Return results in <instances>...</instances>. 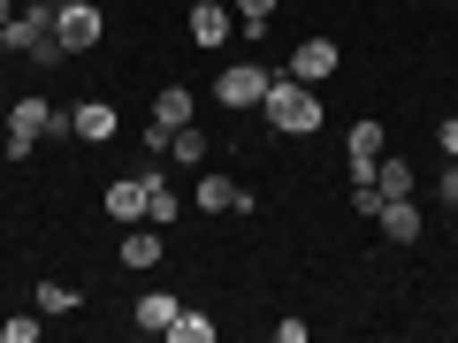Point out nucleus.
I'll use <instances>...</instances> for the list:
<instances>
[{
    "label": "nucleus",
    "instance_id": "1",
    "mask_svg": "<svg viewBox=\"0 0 458 343\" xmlns=\"http://www.w3.org/2000/svg\"><path fill=\"white\" fill-rule=\"evenodd\" d=\"M260 114H267V130H276V138H313V130H321V84L276 77L267 99H260Z\"/></svg>",
    "mask_w": 458,
    "mask_h": 343
},
{
    "label": "nucleus",
    "instance_id": "2",
    "mask_svg": "<svg viewBox=\"0 0 458 343\" xmlns=\"http://www.w3.org/2000/svg\"><path fill=\"white\" fill-rule=\"evenodd\" d=\"M0 38H8V62H38V69L69 62V54H62V38H54V8H47V0H31V8H16Z\"/></svg>",
    "mask_w": 458,
    "mask_h": 343
},
{
    "label": "nucleus",
    "instance_id": "3",
    "mask_svg": "<svg viewBox=\"0 0 458 343\" xmlns=\"http://www.w3.org/2000/svg\"><path fill=\"white\" fill-rule=\"evenodd\" d=\"M0 130H8V161H31L38 153V138H54V130H69V114H54V99H16V107L0 114Z\"/></svg>",
    "mask_w": 458,
    "mask_h": 343
},
{
    "label": "nucleus",
    "instance_id": "4",
    "mask_svg": "<svg viewBox=\"0 0 458 343\" xmlns=\"http://www.w3.org/2000/svg\"><path fill=\"white\" fill-rule=\"evenodd\" d=\"M54 38H62V54H92L99 38H107V8H92V0L54 8Z\"/></svg>",
    "mask_w": 458,
    "mask_h": 343
},
{
    "label": "nucleus",
    "instance_id": "5",
    "mask_svg": "<svg viewBox=\"0 0 458 343\" xmlns=\"http://www.w3.org/2000/svg\"><path fill=\"white\" fill-rule=\"evenodd\" d=\"M267 84H276V69H260V62H229L222 77H214V99H222L229 114H245V107H260V99H267Z\"/></svg>",
    "mask_w": 458,
    "mask_h": 343
},
{
    "label": "nucleus",
    "instance_id": "6",
    "mask_svg": "<svg viewBox=\"0 0 458 343\" xmlns=\"http://www.w3.org/2000/svg\"><path fill=\"white\" fill-rule=\"evenodd\" d=\"M336 69H344V46H336V38H298L283 77H298V84H328Z\"/></svg>",
    "mask_w": 458,
    "mask_h": 343
},
{
    "label": "nucleus",
    "instance_id": "7",
    "mask_svg": "<svg viewBox=\"0 0 458 343\" xmlns=\"http://www.w3.org/2000/svg\"><path fill=\"white\" fill-rule=\"evenodd\" d=\"M114 130H123L114 99H77V107H69V138H77V146H107Z\"/></svg>",
    "mask_w": 458,
    "mask_h": 343
},
{
    "label": "nucleus",
    "instance_id": "8",
    "mask_svg": "<svg viewBox=\"0 0 458 343\" xmlns=\"http://www.w3.org/2000/svg\"><path fill=\"white\" fill-rule=\"evenodd\" d=\"M161 252H168V229L131 222V229H123V245H114V260L131 267V275H146V267H161Z\"/></svg>",
    "mask_w": 458,
    "mask_h": 343
},
{
    "label": "nucleus",
    "instance_id": "9",
    "mask_svg": "<svg viewBox=\"0 0 458 343\" xmlns=\"http://www.w3.org/2000/svg\"><path fill=\"white\" fill-rule=\"evenodd\" d=\"M191 206L199 213H252V191H245V183H229V176H199Z\"/></svg>",
    "mask_w": 458,
    "mask_h": 343
},
{
    "label": "nucleus",
    "instance_id": "10",
    "mask_svg": "<svg viewBox=\"0 0 458 343\" xmlns=\"http://www.w3.org/2000/svg\"><path fill=\"white\" fill-rule=\"evenodd\" d=\"M107 222H146V176H114L107 183Z\"/></svg>",
    "mask_w": 458,
    "mask_h": 343
},
{
    "label": "nucleus",
    "instance_id": "11",
    "mask_svg": "<svg viewBox=\"0 0 458 343\" xmlns=\"http://www.w3.org/2000/svg\"><path fill=\"white\" fill-rule=\"evenodd\" d=\"M382 237H390V245H420V237H428V213L412 206V198H390V206H382Z\"/></svg>",
    "mask_w": 458,
    "mask_h": 343
},
{
    "label": "nucleus",
    "instance_id": "12",
    "mask_svg": "<svg viewBox=\"0 0 458 343\" xmlns=\"http://www.w3.org/2000/svg\"><path fill=\"white\" fill-rule=\"evenodd\" d=\"M229 0H214V8H191V46H207V54H222L229 46Z\"/></svg>",
    "mask_w": 458,
    "mask_h": 343
},
{
    "label": "nucleus",
    "instance_id": "13",
    "mask_svg": "<svg viewBox=\"0 0 458 343\" xmlns=\"http://www.w3.org/2000/svg\"><path fill=\"white\" fill-rule=\"evenodd\" d=\"M153 122H161V130H183V122H199V99L183 92V84H161V92H153Z\"/></svg>",
    "mask_w": 458,
    "mask_h": 343
},
{
    "label": "nucleus",
    "instance_id": "14",
    "mask_svg": "<svg viewBox=\"0 0 458 343\" xmlns=\"http://www.w3.org/2000/svg\"><path fill=\"white\" fill-rule=\"evenodd\" d=\"M176 297H168V290H146V297H138V305H131V321L138 328H146V336H168V328H176Z\"/></svg>",
    "mask_w": 458,
    "mask_h": 343
},
{
    "label": "nucleus",
    "instance_id": "15",
    "mask_svg": "<svg viewBox=\"0 0 458 343\" xmlns=\"http://www.w3.org/2000/svg\"><path fill=\"white\" fill-rule=\"evenodd\" d=\"M276 8H283V0H229V16H237V31H245V38H267Z\"/></svg>",
    "mask_w": 458,
    "mask_h": 343
},
{
    "label": "nucleus",
    "instance_id": "16",
    "mask_svg": "<svg viewBox=\"0 0 458 343\" xmlns=\"http://www.w3.org/2000/svg\"><path fill=\"white\" fill-rule=\"evenodd\" d=\"M168 161H183V168H207V130H199V122L168 130Z\"/></svg>",
    "mask_w": 458,
    "mask_h": 343
},
{
    "label": "nucleus",
    "instance_id": "17",
    "mask_svg": "<svg viewBox=\"0 0 458 343\" xmlns=\"http://www.w3.org/2000/svg\"><path fill=\"white\" fill-rule=\"evenodd\" d=\"M375 191L382 198H412V161H390V153H382L375 161Z\"/></svg>",
    "mask_w": 458,
    "mask_h": 343
},
{
    "label": "nucleus",
    "instance_id": "18",
    "mask_svg": "<svg viewBox=\"0 0 458 343\" xmlns=\"http://www.w3.org/2000/svg\"><path fill=\"white\" fill-rule=\"evenodd\" d=\"M214 336H222V328H214L199 305H183V313H176V328H168V343H214Z\"/></svg>",
    "mask_w": 458,
    "mask_h": 343
},
{
    "label": "nucleus",
    "instance_id": "19",
    "mask_svg": "<svg viewBox=\"0 0 458 343\" xmlns=\"http://www.w3.org/2000/svg\"><path fill=\"white\" fill-rule=\"evenodd\" d=\"M77 305H84L77 282H38V313H77Z\"/></svg>",
    "mask_w": 458,
    "mask_h": 343
},
{
    "label": "nucleus",
    "instance_id": "20",
    "mask_svg": "<svg viewBox=\"0 0 458 343\" xmlns=\"http://www.w3.org/2000/svg\"><path fill=\"white\" fill-rule=\"evenodd\" d=\"M382 206H390V198H382L375 183H352V213H360V222H382Z\"/></svg>",
    "mask_w": 458,
    "mask_h": 343
},
{
    "label": "nucleus",
    "instance_id": "21",
    "mask_svg": "<svg viewBox=\"0 0 458 343\" xmlns=\"http://www.w3.org/2000/svg\"><path fill=\"white\" fill-rule=\"evenodd\" d=\"M0 336H8V343H38V313H16V321H0Z\"/></svg>",
    "mask_w": 458,
    "mask_h": 343
},
{
    "label": "nucleus",
    "instance_id": "22",
    "mask_svg": "<svg viewBox=\"0 0 458 343\" xmlns=\"http://www.w3.org/2000/svg\"><path fill=\"white\" fill-rule=\"evenodd\" d=\"M436 146H443V161H458V114H443V122H436Z\"/></svg>",
    "mask_w": 458,
    "mask_h": 343
},
{
    "label": "nucleus",
    "instance_id": "23",
    "mask_svg": "<svg viewBox=\"0 0 458 343\" xmlns=\"http://www.w3.org/2000/svg\"><path fill=\"white\" fill-rule=\"evenodd\" d=\"M8 16H16V0H0V31H8Z\"/></svg>",
    "mask_w": 458,
    "mask_h": 343
},
{
    "label": "nucleus",
    "instance_id": "24",
    "mask_svg": "<svg viewBox=\"0 0 458 343\" xmlns=\"http://www.w3.org/2000/svg\"><path fill=\"white\" fill-rule=\"evenodd\" d=\"M191 8H214V0H191Z\"/></svg>",
    "mask_w": 458,
    "mask_h": 343
},
{
    "label": "nucleus",
    "instance_id": "25",
    "mask_svg": "<svg viewBox=\"0 0 458 343\" xmlns=\"http://www.w3.org/2000/svg\"><path fill=\"white\" fill-rule=\"evenodd\" d=\"M16 8H31V0H16Z\"/></svg>",
    "mask_w": 458,
    "mask_h": 343
}]
</instances>
